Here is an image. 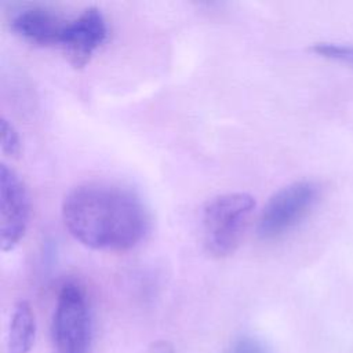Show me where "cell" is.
I'll use <instances>...</instances> for the list:
<instances>
[{
    "label": "cell",
    "instance_id": "1",
    "mask_svg": "<svg viewBox=\"0 0 353 353\" xmlns=\"http://www.w3.org/2000/svg\"><path fill=\"white\" fill-rule=\"evenodd\" d=\"M62 219L76 241L110 252L138 245L150 225L148 210L132 190L97 181L68 192L62 201Z\"/></svg>",
    "mask_w": 353,
    "mask_h": 353
},
{
    "label": "cell",
    "instance_id": "2",
    "mask_svg": "<svg viewBox=\"0 0 353 353\" xmlns=\"http://www.w3.org/2000/svg\"><path fill=\"white\" fill-rule=\"evenodd\" d=\"M255 210L250 193L229 192L210 199L201 212V234L205 251L215 258L232 255L240 245Z\"/></svg>",
    "mask_w": 353,
    "mask_h": 353
},
{
    "label": "cell",
    "instance_id": "3",
    "mask_svg": "<svg viewBox=\"0 0 353 353\" xmlns=\"http://www.w3.org/2000/svg\"><path fill=\"white\" fill-rule=\"evenodd\" d=\"M57 353H90L92 316L84 288L76 281L61 285L51 321Z\"/></svg>",
    "mask_w": 353,
    "mask_h": 353
},
{
    "label": "cell",
    "instance_id": "4",
    "mask_svg": "<svg viewBox=\"0 0 353 353\" xmlns=\"http://www.w3.org/2000/svg\"><path fill=\"white\" fill-rule=\"evenodd\" d=\"M319 199V186L296 181L277 190L262 208L256 233L262 240H274L294 229L312 211Z\"/></svg>",
    "mask_w": 353,
    "mask_h": 353
},
{
    "label": "cell",
    "instance_id": "5",
    "mask_svg": "<svg viewBox=\"0 0 353 353\" xmlns=\"http://www.w3.org/2000/svg\"><path fill=\"white\" fill-rule=\"evenodd\" d=\"M30 218V199L21 176L6 163L0 164V241L3 251H11L26 233Z\"/></svg>",
    "mask_w": 353,
    "mask_h": 353
},
{
    "label": "cell",
    "instance_id": "6",
    "mask_svg": "<svg viewBox=\"0 0 353 353\" xmlns=\"http://www.w3.org/2000/svg\"><path fill=\"white\" fill-rule=\"evenodd\" d=\"M106 36L108 26L103 14L97 7H88L73 19H68L59 46L74 68H83Z\"/></svg>",
    "mask_w": 353,
    "mask_h": 353
},
{
    "label": "cell",
    "instance_id": "7",
    "mask_svg": "<svg viewBox=\"0 0 353 353\" xmlns=\"http://www.w3.org/2000/svg\"><path fill=\"white\" fill-rule=\"evenodd\" d=\"M66 22L68 19H63L54 10L30 6L19 10L12 17L11 28L17 34L33 44L59 46Z\"/></svg>",
    "mask_w": 353,
    "mask_h": 353
},
{
    "label": "cell",
    "instance_id": "8",
    "mask_svg": "<svg viewBox=\"0 0 353 353\" xmlns=\"http://www.w3.org/2000/svg\"><path fill=\"white\" fill-rule=\"evenodd\" d=\"M36 336V317L28 301H19L12 312L6 353H28Z\"/></svg>",
    "mask_w": 353,
    "mask_h": 353
},
{
    "label": "cell",
    "instance_id": "9",
    "mask_svg": "<svg viewBox=\"0 0 353 353\" xmlns=\"http://www.w3.org/2000/svg\"><path fill=\"white\" fill-rule=\"evenodd\" d=\"M312 51L321 57L353 66V47L335 43H317L312 47Z\"/></svg>",
    "mask_w": 353,
    "mask_h": 353
},
{
    "label": "cell",
    "instance_id": "10",
    "mask_svg": "<svg viewBox=\"0 0 353 353\" xmlns=\"http://www.w3.org/2000/svg\"><path fill=\"white\" fill-rule=\"evenodd\" d=\"M1 152L8 157H17L21 152L19 134L6 117L1 119Z\"/></svg>",
    "mask_w": 353,
    "mask_h": 353
},
{
    "label": "cell",
    "instance_id": "11",
    "mask_svg": "<svg viewBox=\"0 0 353 353\" xmlns=\"http://www.w3.org/2000/svg\"><path fill=\"white\" fill-rule=\"evenodd\" d=\"M222 353H272V352L259 339L244 335L234 339Z\"/></svg>",
    "mask_w": 353,
    "mask_h": 353
},
{
    "label": "cell",
    "instance_id": "12",
    "mask_svg": "<svg viewBox=\"0 0 353 353\" xmlns=\"http://www.w3.org/2000/svg\"><path fill=\"white\" fill-rule=\"evenodd\" d=\"M149 353H175L174 346L168 341H156L150 345Z\"/></svg>",
    "mask_w": 353,
    "mask_h": 353
}]
</instances>
